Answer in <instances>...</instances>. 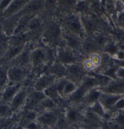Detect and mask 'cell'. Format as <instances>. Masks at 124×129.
<instances>
[{
    "instance_id": "6da1fadb",
    "label": "cell",
    "mask_w": 124,
    "mask_h": 129,
    "mask_svg": "<svg viewBox=\"0 0 124 129\" xmlns=\"http://www.w3.org/2000/svg\"><path fill=\"white\" fill-rule=\"evenodd\" d=\"M79 55L80 54L66 46H58L55 52V57L57 58L56 61L65 66L81 62L82 60H79Z\"/></svg>"
},
{
    "instance_id": "7a4b0ae2",
    "label": "cell",
    "mask_w": 124,
    "mask_h": 129,
    "mask_svg": "<svg viewBox=\"0 0 124 129\" xmlns=\"http://www.w3.org/2000/svg\"><path fill=\"white\" fill-rule=\"evenodd\" d=\"M64 24L68 32L84 39L86 33L85 31L81 17L76 14H70L66 17Z\"/></svg>"
},
{
    "instance_id": "3957f363",
    "label": "cell",
    "mask_w": 124,
    "mask_h": 129,
    "mask_svg": "<svg viewBox=\"0 0 124 129\" xmlns=\"http://www.w3.org/2000/svg\"><path fill=\"white\" fill-rule=\"evenodd\" d=\"M58 115L53 110H46L38 113L36 121L42 126L53 128L58 125Z\"/></svg>"
},
{
    "instance_id": "277c9868",
    "label": "cell",
    "mask_w": 124,
    "mask_h": 129,
    "mask_svg": "<svg viewBox=\"0 0 124 129\" xmlns=\"http://www.w3.org/2000/svg\"><path fill=\"white\" fill-rule=\"evenodd\" d=\"M66 67L67 71V78L78 84H80L82 78L88 74V73L82 67L81 62L67 65L66 66Z\"/></svg>"
},
{
    "instance_id": "5b68a950",
    "label": "cell",
    "mask_w": 124,
    "mask_h": 129,
    "mask_svg": "<svg viewBox=\"0 0 124 129\" xmlns=\"http://www.w3.org/2000/svg\"><path fill=\"white\" fill-rule=\"evenodd\" d=\"M61 27L58 23L55 22H53L49 25L44 34V37L46 39L48 43H51L53 45H57L61 38Z\"/></svg>"
},
{
    "instance_id": "8992f818",
    "label": "cell",
    "mask_w": 124,
    "mask_h": 129,
    "mask_svg": "<svg viewBox=\"0 0 124 129\" xmlns=\"http://www.w3.org/2000/svg\"><path fill=\"white\" fill-rule=\"evenodd\" d=\"M64 40L66 47L82 55V46L83 41L82 38L67 31L64 35Z\"/></svg>"
},
{
    "instance_id": "52a82bcc",
    "label": "cell",
    "mask_w": 124,
    "mask_h": 129,
    "mask_svg": "<svg viewBox=\"0 0 124 129\" xmlns=\"http://www.w3.org/2000/svg\"><path fill=\"white\" fill-rule=\"evenodd\" d=\"M57 78L50 73L42 75L39 77L35 84V90L43 92L47 87L53 84L56 81Z\"/></svg>"
},
{
    "instance_id": "ba28073f",
    "label": "cell",
    "mask_w": 124,
    "mask_h": 129,
    "mask_svg": "<svg viewBox=\"0 0 124 129\" xmlns=\"http://www.w3.org/2000/svg\"><path fill=\"white\" fill-rule=\"evenodd\" d=\"M103 93L111 94H124V80L113 79L107 86L100 88Z\"/></svg>"
},
{
    "instance_id": "9c48e42d",
    "label": "cell",
    "mask_w": 124,
    "mask_h": 129,
    "mask_svg": "<svg viewBox=\"0 0 124 129\" xmlns=\"http://www.w3.org/2000/svg\"><path fill=\"white\" fill-rule=\"evenodd\" d=\"M30 0H13L2 15L5 17H11L19 14Z\"/></svg>"
},
{
    "instance_id": "30bf717a",
    "label": "cell",
    "mask_w": 124,
    "mask_h": 129,
    "mask_svg": "<svg viewBox=\"0 0 124 129\" xmlns=\"http://www.w3.org/2000/svg\"><path fill=\"white\" fill-rule=\"evenodd\" d=\"M124 96V94H111V93H102L100 102L103 105L107 111L112 109L114 105Z\"/></svg>"
},
{
    "instance_id": "8fae6325",
    "label": "cell",
    "mask_w": 124,
    "mask_h": 129,
    "mask_svg": "<svg viewBox=\"0 0 124 129\" xmlns=\"http://www.w3.org/2000/svg\"><path fill=\"white\" fill-rule=\"evenodd\" d=\"M27 92L24 89H20L10 102V106L13 112L17 111L26 105L27 101Z\"/></svg>"
},
{
    "instance_id": "7c38bea8",
    "label": "cell",
    "mask_w": 124,
    "mask_h": 129,
    "mask_svg": "<svg viewBox=\"0 0 124 129\" xmlns=\"http://www.w3.org/2000/svg\"><path fill=\"white\" fill-rule=\"evenodd\" d=\"M84 117V114L82 112L75 108H67L65 111L64 119L69 124H76L82 120Z\"/></svg>"
},
{
    "instance_id": "4fadbf2b",
    "label": "cell",
    "mask_w": 124,
    "mask_h": 129,
    "mask_svg": "<svg viewBox=\"0 0 124 129\" xmlns=\"http://www.w3.org/2000/svg\"><path fill=\"white\" fill-rule=\"evenodd\" d=\"M8 80L14 84H20V82L25 78L26 72L18 67H13L11 68H8Z\"/></svg>"
},
{
    "instance_id": "5bb4252c",
    "label": "cell",
    "mask_w": 124,
    "mask_h": 129,
    "mask_svg": "<svg viewBox=\"0 0 124 129\" xmlns=\"http://www.w3.org/2000/svg\"><path fill=\"white\" fill-rule=\"evenodd\" d=\"M49 73L55 76L57 78V79L62 78H67V67L65 65H64L58 61H55L50 66Z\"/></svg>"
},
{
    "instance_id": "9a60e30c",
    "label": "cell",
    "mask_w": 124,
    "mask_h": 129,
    "mask_svg": "<svg viewBox=\"0 0 124 129\" xmlns=\"http://www.w3.org/2000/svg\"><path fill=\"white\" fill-rule=\"evenodd\" d=\"M101 52L96 46L93 38L83 39L82 46V55L88 56L93 52Z\"/></svg>"
},
{
    "instance_id": "2e32d148",
    "label": "cell",
    "mask_w": 124,
    "mask_h": 129,
    "mask_svg": "<svg viewBox=\"0 0 124 129\" xmlns=\"http://www.w3.org/2000/svg\"><path fill=\"white\" fill-rule=\"evenodd\" d=\"M47 55L46 52L41 49H36L32 53L31 60L33 63V66L39 67L43 64V63L46 60Z\"/></svg>"
},
{
    "instance_id": "e0dca14e",
    "label": "cell",
    "mask_w": 124,
    "mask_h": 129,
    "mask_svg": "<svg viewBox=\"0 0 124 129\" xmlns=\"http://www.w3.org/2000/svg\"><path fill=\"white\" fill-rule=\"evenodd\" d=\"M102 93L103 92H101V90H100L99 87L89 90L85 95L84 102L85 104H87L88 106L93 105V103L100 101V99Z\"/></svg>"
},
{
    "instance_id": "ac0fdd59",
    "label": "cell",
    "mask_w": 124,
    "mask_h": 129,
    "mask_svg": "<svg viewBox=\"0 0 124 129\" xmlns=\"http://www.w3.org/2000/svg\"><path fill=\"white\" fill-rule=\"evenodd\" d=\"M79 87V84H76V82L68 79L67 78H66L65 83L64 84V87L62 88L61 93V97L62 99L64 98H68L71 94H72L75 92Z\"/></svg>"
},
{
    "instance_id": "d6986e66",
    "label": "cell",
    "mask_w": 124,
    "mask_h": 129,
    "mask_svg": "<svg viewBox=\"0 0 124 129\" xmlns=\"http://www.w3.org/2000/svg\"><path fill=\"white\" fill-rule=\"evenodd\" d=\"M21 89V84H15L11 87H7L2 94V99L6 103H10L14 95Z\"/></svg>"
},
{
    "instance_id": "ffe728a7",
    "label": "cell",
    "mask_w": 124,
    "mask_h": 129,
    "mask_svg": "<svg viewBox=\"0 0 124 129\" xmlns=\"http://www.w3.org/2000/svg\"><path fill=\"white\" fill-rule=\"evenodd\" d=\"M87 92L88 91L85 89H84L82 87L79 85L77 90L72 94H71L67 99L70 102L75 104V105L84 102V98H85V95Z\"/></svg>"
},
{
    "instance_id": "44dd1931",
    "label": "cell",
    "mask_w": 124,
    "mask_h": 129,
    "mask_svg": "<svg viewBox=\"0 0 124 129\" xmlns=\"http://www.w3.org/2000/svg\"><path fill=\"white\" fill-rule=\"evenodd\" d=\"M88 75L93 76V78H95V79L97 81L98 84H99V88H102L107 86L113 79L109 78L108 76H107L106 75H104L102 73L100 72H96V71H93V72H90L88 73Z\"/></svg>"
},
{
    "instance_id": "7402d4cb",
    "label": "cell",
    "mask_w": 124,
    "mask_h": 129,
    "mask_svg": "<svg viewBox=\"0 0 124 129\" xmlns=\"http://www.w3.org/2000/svg\"><path fill=\"white\" fill-rule=\"evenodd\" d=\"M81 87H82L84 89H85L87 91H88L89 90L93 89V88H96L99 87V84L97 81L95 79V78H93V76L90 75L88 74H87L82 80V81L80 82V84H79Z\"/></svg>"
},
{
    "instance_id": "603a6c76",
    "label": "cell",
    "mask_w": 124,
    "mask_h": 129,
    "mask_svg": "<svg viewBox=\"0 0 124 129\" xmlns=\"http://www.w3.org/2000/svg\"><path fill=\"white\" fill-rule=\"evenodd\" d=\"M88 109H90L91 111H93V113H95L96 115H98L103 119L108 120L107 119L108 117V111L106 110V108L103 107V105L101 104V102L100 101H98V102L93 103V105L88 106Z\"/></svg>"
},
{
    "instance_id": "cb8c5ba5",
    "label": "cell",
    "mask_w": 124,
    "mask_h": 129,
    "mask_svg": "<svg viewBox=\"0 0 124 129\" xmlns=\"http://www.w3.org/2000/svg\"><path fill=\"white\" fill-rule=\"evenodd\" d=\"M44 94L46 95V96L49 99H50L51 100H53V102H55V103L60 99H62L59 93L58 92V90L56 88V86H55V82L53 84L50 85L49 87H47L44 91Z\"/></svg>"
},
{
    "instance_id": "d4e9b609",
    "label": "cell",
    "mask_w": 124,
    "mask_h": 129,
    "mask_svg": "<svg viewBox=\"0 0 124 129\" xmlns=\"http://www.w3.org/2000/svg\"><path fill=\"white\" fill-rule=\"evenodd\" d=\"M119 49H120L119 46L115 42L109 41L103 48L102 52L109 55L111 57H113L116 55V53L119 51Z\"/></svg>"
},
{
    "instance_id": "484cf974",
    "label": "cell",
    "mask_w": 124,
    "mask_h": 129,
    "mask_svg": "<svg viewBox=\"0 0 124 129\" xmlns=\"http://www.w3.org/2000/svg\"><path fill=\"white\" fill-rule=\"evenodd\" d=\"M101 52H93L87 56L89 59L93 62V63L95 65L96 70L100 68H101L103 64V55L100 54Z\"/></svg>"
},
{
    "instance_id": "4316f807",
    "label": "cell",
    "mask_w": 124,
    "mask_h": 129,
    "mask_svg": "<svg viewBox=\"0 0 124 129\" xmlns=\"http://www.w3.org/2000/svg\"><path fill=\"white\" fill-rule=\"evenodd\" d=\"M23 45H16L15 46H13L12 48H11L7 54L5 55V57H7V60H11L18 55H20V53L22 52L23 50Z\"/></svg>"
},
{
    "instance_id": "83f0119b",
    "label": "cell",
    "mask_w": 124,
    "mask_h": 129,
    "mask_svg": "<svg viewBox=\"0 0 124 129\" xmlns=\"http://www.w3.org/2000/svg\"><path fill=\"white\" fill-rule=\"evenodd\" d=\"M79 0H58L57 5L63 10L75 9V7Z\"/></svg>"
},
{
    "instance_id": "f1b7e54d",
    "label": "cell",
    "mask_w": 124,
    "mask_h": 129,
    "mask_svg": "<svg viewBox=\"0 0 124 129\" xmlns=\"http://www.w3.org/2000/svg\"><path fill=\"white\" fill-rule=\"evenodd\" d=\"M82 25L85 29V31L86 34H91L95 31V25L93 22V21L89 18H87L86 17H81Z\"/></svg>"
},
{
    "instance_id": "f546056e",
    "label": "cell",
    "mask_w": 124,
    "mask_h": 129,
    "mask_svg": "<svg viewBox=\"0 0 124 129\" xmlns=\"http://www.w3.org/2000/svg\"><path fill=\"white\" fill-rule=\"evenodd\" d=\"M13 111L10 106V104L6 102L0 104V119H6L8 117Z\"/></svg>"
},
{
    "instance_id": "4dcf8cb0",
    "label": "cell",
    "mask_w": 124,
    "mask_h": 129,
    "mask_svg": "<svg viewBox=\"0 0 124 129\" xmlns=\"http://www.w3.org/2000/svg\"><path fill=\"white\" fill-rule=\"evenodd\" d=\"M8 68L5 66L0 67V87H4L8 80Z\"/></svg>"
},
{
    "instance_id": "1f68e13d",
    "label": "cell",
    "mask_w": 124,
    "mask_h": 129,
    "mask_svg": "<svg viewBox=\"0 0 124 129\" xmlns=\"http://www.w3.org/2000/svg\"><path fill=\"white\" fill-rule=\"evenodd\" d=\"M37 116H38V113H37L35 110H27V111L25 113V116H24L25 124L22 125V126H24L25 125H26L27 123H29L31 122L36 121Z\"/></svg>"
},
{
    "instance_id": "d6a6232c",
    "label": "cell",
    "mask_w": 124,
    "mask_h": 129,
    "mask_svg": "<svg viewBox=\"0 0 124 129\" xmlns=\"http://www.w3.org/2000/svg\"><path fill=\"white\" fill-rule=\"evenodd\" d=\"M81 64H82V67L84 68V70L87 73L93 72V71H96V68L95 65L93 63V62L89 59L88 57L82 60Z\"/></svg>"
},
{
    "instance_id": "836d02e7",
    "label": "cell",
    "mask_w": 124,
    "mask_h": 129,
    "mask_svg": "<svg viewBox=\"0 0 124 129\" xmlns=\"http://www.w3.org/2000/svg\"><path fill=\"white\" fill-rule=\"evenodd\" d=\"M41 25H42V22L40 19L34 17L30 20L29 25H28V28L32 31H35L40 28Z\"/></svg>"
},
{
    "instance_id": "e575fe53",
    "label": "cell",
    "mask_w": 124,
    "mask_h": 129,
    "mask_svg": "<svg viewBox=\"0 0 124 129\" xmlns=\"http://www.w3.org/2000/svg\"><path fill=\"white\" fill-rule=\"evenodd\" d=\"M88 10V5L85 1H78L76 7H75V11L77 13H85Z\"/></svg>"
},
{
    "instance_id": "d590c367",
    "label": "cell",
    "mask_w": 124,
    "mask_h": 129,
    "mask_svg": "<svg viewBox=\"0 0 124 129\" xmlns=\"http://www.w3.org/2000/svg\"><path fill=\"white\" fill-rule=\"evenodd\" d=\"M114 122H116L117 123H118L119 125H120L121 126L124 127V112L123 111H118L116 112V114L114 116V117L113 118V119Z\"/></svg>"
},
{
    "instance_id": "8d00e7d4",
    "label": "cell",
    "mask_w": 124,
    "mask_h": 129,
    "mask_svg": "<svg viewBox=\"0 0 124 129\" xmlns=\"http://www.w3.org/2000/svg\"><path fill=\"white\" fill-rule=\"evenodd\" d=\"M111 111H114L115 113L118 111H124V96L114 105Z\"/></svg>"
},
{
    "instance_id": "74e56055",
    "label": "cell",
    "mask_w": 124,
    "mask_h": 129,
    "mask_svg": "<svg viewBox=\"0 0 124 129\" xmlns=\"http://www.w3.org/2000/svg\"><path fill=\"white\" fill-rule=\"evenodd\" d=\"M13 0H0V14H3V12L8 8Z\"/></svg>"
},
{
    "instance_id": "f35d334b",
    "label": "cell",
    "mask_w": 124,
    "mask_h": 129,
    "mask_svg": "<svg viewBox=\"0 0 124 129\" xmlns=\"http://www.w3.org/2000/svg\"><path fill=\"white\" fill-rule=\"evenodd\" d=\"M40 125L37 121H34V122L27 123L26 125L23 126V128L25 129H40Z\"/></svg>"
},
{
    "instance_id": "ab89813d",
    "label": "cell",
    "mask_w": 124,
    "mask_h": 129,
    "mask_svg": "<svg viewBox=\"0 0 124 129\" xmlns=\"http://www.w3.org/2000/svg\"><path fill=\"white\" fill-rule=\"evenodd\" d=\"M113 60H124V50L120 49L119 51L116 53V55L111 57Z\"/></svg>"
},
{
    "instance_id": "60d3db41",
    "label": "cell",
    "mask_w": 124,
    "mask_h": 129,
    "mask_svg": "<svg viewBox=\"0 0 124 129\" xmlns=\"http://www.w3.org/2000/svg\"><path fill=\"white\" fill-rule=\"evenodd\" d=\"M58 0H44V5L48 8H53L57 5Z\"/></svg>"
},
{
    "instance_id": "b9f144b4",
    "label": "cell",
    "mask_w": 124,
    "mask_h": 129,
    "mask_svg": "<svg viewBox=\"0 0 124 129\" xmlns=\"http://www.w3.org/2000/svg\"><path fill=\"white\" fill-rule=\"evenodd\" d=\"M115 10L119 13H121L124 11V5L123 3L120 1H117L115 3Z\"/></svg>"
},
{
    "instance_id": "7bdbcfd3",
    "label": "cell",
    "mask_w": 124,
    "mask_h": 129,
    "mask_svg": "<svg viewBox=\"0 0 124 129\" xmlns=\"http://www.w3.org/2000/svg\"><path fill=\"white\" fill-rule=\"evenodd\" d=\"M108 123H109V125H110L111 129H124V127L121 126L120 125H119L118 123H117L116 122H114L112 119L108 121Z\"/></svg>"
},
{
    "instance_id": "ee69618b",
    "label": "cell",
    "mask_w": 124,
    "mask_h": 129,
    "mask_svg": "<svg viewBox=\"0 0 124 129\" xmlns=\"http://www.w3.org/2000/svg\"><path fill=\"white\" fill-rule=\"evenodd\" d=\"M116 75H117V78L124 80V67H118Z\"/></svg>"
},
{
    "instance_id": "f6af8a7d",
    "label": "cell",
    "mask_w": 124,
    "mask_h": 129,
    "mask_svg": "<svg viewBox=\"0 0 124 129\" xmlns=\"http://www.w3.org/2000/svg\"><path fill=\"white\" fill-rule=\"evenodd\" d=\"M100 129H111L109 123H108V121L106 120V119H103L102 121V122L100 123Z\"/></svg>"
},
{
    "instance_id": "bcb514c9",
    "label": "cell",
    "mask_w": 124,
    "mask_h": 129,
    "mask_svg": "<svg viewBox=\"0 0 124 129\" xmlns=\"http://www.w3.org/2000/svg\"><path fill=\"white\" fill-rule=\"evenodd\" d=\"M118 21L120 23H123L124 24V11L119 13L118 14Z\"/></svg>"
},
{
    "instance_id": "7dc6e473",
    "label": "cell",
    "mask_w": 124,
    "mask_h": 129,
    "mask_svg": "<svg viewBox=\"0 0 124 129\" xmlns=\"http://www.w3.org/2000/svg\"><path fill=\"white\" fill-rule=\"evenodd\" d=\"M5 119H0V126H2V125L4 124Z\"/></svg>"
},
{
    "instance_id": "c3c4849f",
    "label": "cell",
    "mask_w": 124,
    "mask_h": 129,
    "mask_svg": "<svg viewBox=\"0 0 124 129\" xmlns=\"http://www.w3.org/2000/svg\"><path fill=\"white\" fill-rule=\"evenodd\" d=\"M14 129H24V128H23V126H22V125H19L17 126V127H16Z\"/></svg>"
},
{
    "instance_id": "681fc988",
    "label": "cell",
    "mask_w": 124,
    "mask_h": 129,
    "mask_svg": "<svg viewBox=\"0 0 124 129\" xmlns=\"http://www.w3.org/2000/svg\"><path fill=\"white\" fill-rule=\"evenodd\" d=\"M75 129H87L85 128H82V127H79V128H76Z\"/></svg>"
},
{
    "instance_id": "f907efd6",
    "label": "cell",
    "mask_w": 124,
    "mask_h": 129,
    "mask_svg": "<svg viewBox=\"0 0 124 129\" xmlns=\"http://www.w3.org/2000/svg\"><path fill=\"white\" fill-rule=\"evenodd\" d=\"M24 129H25V128H24Z\"/></svg>"
}]
</instances>
